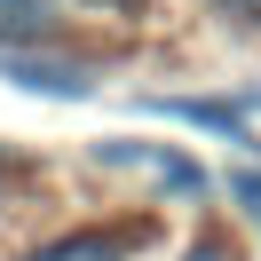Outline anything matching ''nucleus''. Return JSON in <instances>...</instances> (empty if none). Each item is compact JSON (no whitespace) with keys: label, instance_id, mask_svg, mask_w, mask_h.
I'll use <instances>...</instances> for the list:
<instances>
[{"label":"nucleus","instance_id":"1","mask_svg":"<svg viewBox=\"0 0 261 261\" xmlns=\"http://www.w3.org/2000/svg\"><path fill=\"white\" fill-rule=\"evenodd\" d=\"M0 80H16L24 95H64V103H80L87 87H95V71L71 64V56H24V48H8V56H0Z\"/></svg>","mask_w":261,"mask_h":261},{"label":"nucleus","instance_id":"2","mask_svg":"<svg viewBox=\"0 0 261 261\" xmlns=\"http://www.w3.org/2000/svg\"><path fill=\"white\" fill-rule=\"evenodd\" d=\"M95 159H103V166H143V174H159L166 190H182V198L206 190V174H198L182 150H166V143H95Z\"/></svg>","mask_w":261,"mask_h":261},{"label":"nucleus","instance_id":"3","mask_svg":"<svg viewBox=\"0 0 261 261\" xmlns=\"http://www.w3.org/2000/svg\"><path fill=\"white\" fill-rule=\"evenodd\" d=\"M150 111H166V119H190V127H214V135H229V143H245V150H261V135L245 127V111H229V103H190V95H150Z\"/></svg>","mask_w":261,"mask_h":261},{"label":"nucleus","instance_id":"4","mask_svg":"<svg viewBox=\"0 0 261 261\" xmlns=\"http://www.w3.org/2000/svg\"><path fill=\"white\" fill-rule=\"evenodd\" d=\"M56 32V0H0V56Z\"/></svg>","mask_w":261,"mask_h":261},{"label":"nucleus","instance_id":"5","mask_svg":"<svg viewBox=\"0 0 261 261\" xmlns=\"http://www.w3.org/2000/svg\"><path fill=\"white\" fill-rule=\"evenodd\" d=\"M127 253V238H103V229H71V238H48L40 253H24V261H119Z\"/></svg>","mask_w":261,"mask_h":261},{"label":"nucleus","instance_id":"6","mask_svg":"<svg viewBox=\"0 0 261 261\" xmlns=\"http://www.w3.org/2000/svg\"><path fill=\"white\" fill-rule=\"evenodd\" d=\"M229 206H245L261 222V174H229Z\"/></svg>","mask_w":261,"mask_h":261},{"label":"nucleus","instance_id":"7","mask_svg":"<svg viewBox=\"0 0 261 261\" xmlns=\"http://www.w3.org/2000/svg\"><path fill=\"white\" fill-rule=\"evenodd\" d=\"M182 261H238V245H229V238H198Z\"/></svg>","mask_w":261,"mask_h":261},{"label":"nucleus","instance_id":"8","mask_svg":"<svg viewBox=\"0 0 261 261\" xmlns=\"http://www.w3.org/2000/svg\"><path fill=\"white\" fill-rule=\"evenodd\" d=\"M222 8H261V0H222Z\"/></svg>","mask_w":261,"mask_h":261},{"label":"nucleus","instance_id":"9","mask_svg":"<svg viewBox=\"0 0 261 261\" xmlns=\"http://www.w3.org/2000/svg\"><path fill=\"white\" fill-rule=\"evenodd\" d=\"M103 8H135V0H103Z\"/></svg>","mask_w":261,"mask_h":261}]
</instances>
